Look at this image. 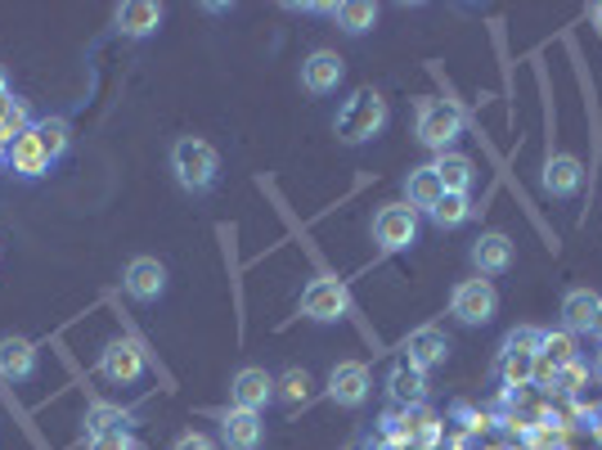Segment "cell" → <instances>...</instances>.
<instances>
[{"instance_id":"obj_1","label":"cell","mask_w":602,"mask_h":450,"mask_svg":"<svg viewBox=\"0 0 602 450\" xmlns=\"http://www.w3.org/2000/svg\"><path fill=\"white\" fill-rule=\"evenodd\" d=\"M171 171H176V185L184 195H208L221 176V154L198 136H180L171 145Z\"/></svg>"},{"instance_id":"obj_2","label":"cell","mask_w":602,"mask_h":450,"mask_svg":"<svg viewBox=\"0 0 602 450\" xmlns=\"http://www.w3.org/2000/svg\"><path fill=\"white\" fill-rule=\"evenodd\" d=\"M387 126V100L378 95V91H356L342 108H338V117H332V132H338V140L342 145H365V140H373L378 132Z\"/></svg>"},{"instance_id":"obj_3","label":"cell","mask_w":602,"mask_h":450,"mask_svg":"<svg viewBox=\"0 0 602 450\" xmlns=\"http://www.w3.org/2000/svg\"><path fill=\"white\" fill-rule=\"evenodd\" d=\"M414 136H419L427 149L445 154V149L463 136V113H458V104H450V100H423V104H419V122H414Z\"/></svg>"},{"instance_id":"obj_4","label":"cell","mask_w":602,"mask_h":450,"mask_svg":"<svg viewBox=\"0 0 602 450\" xmlns=\"http://www.w3.org/2000/svg\"><path fill=\"white\" fill-rule=\"evenodd\" d=\"M495 311H499V293H495V284L482 280V275H477V280H463V284L450 293V315L458 320V325H467V329L490 325Z\"/></svg>"},{"instance_id":"obj_5","label":"cell","mask_w":602,"mask_h":450,"mask_svg":"<svg viewBox=\"0 0 602 450\" xmlns=\"http://www.w3.org/2000/svg\"><path fill=\"white\" fill-rule=\"evenodd\" d=\"M347 311H351V293L338 280H310L302 289V315L315 320V325H338Z\"/></svg>"},{"instance_id":"obj_6","label":"cell","mask_w":602,"mask_h":450,"mask_svg":"<svg viewBox=\"0 0 602 450\" xmlns=\"http://www.w3.org/2000/svg\"><path fill=\"white\" fill-rule=\"evenodd\" d=\"M419 239V212L410 203H387L378 217H373V243L382 252H400Z\"/></svg>"},{"instance_id":"obj_7","label":"cell","mask_w":602,"mask_h":450,"mask_svg":"<svg viewBox=\"0 0 602 450\" xmlns=\"http://www.w3.org/2000/svg\"><path fill=\"white\" fill-rule=\"evenodd\" d=\"M369 393H373V378H369V369H365L360 360L332 365V374H328V397L338 401L342 410H360V406L369 401Z\"/></svg>"},{"instance_id":"obj_8","label":"cell","mask_w":602,"mask_h":450,"mask_svg":"<svg viewBox=\"0 0 602 450\" xmlns=\"http://www.w3.org/2000/svg\"><path fill=\"white\" fill-rule=\"evenodd\" d=\"M230 401H234V410H252V415H261L265 406L275 401V378L265 374V369H256V365L239 369V374H234V383H230Z\"/></svg>"},{"instance_id":"obj_9","label":"cell","mask_w":602,"mask_h":450,"mask_svg":"<svg viewBox=\"0 0 602 450\" xmlns=\"http://www.w3.org/2000/svg\"><path fill=\"white\" fill-rule=\"evenodd\" d=\"M342 77H347V63L332 50H315L302 59V91L310 95H332L342 86Z\"/></svg>"},{"instance_id":"obj_10","label":"cell","mask_w":602,"mask_h":450,"mask_svg":"<svg viewBox=\"0 0 602 450\" xmlns=\"http://www.w3.org/2000/svg\"><path fill=\"white\" fill-rule=\"evenodd\" d=\"M580 185H584V167H580L575 154H553L540 171V189L549 199H575Z\"/></svg>"},{"instance_id":"obj_11","label":"cell","mask_w":602,"mask_h":450,"mask_svg":"<svg viewBox=\"0 0 602 450\" xmlns=\"http://www.w3.org/2000/svg\"><path fill=\"white\" fill-rule=\"evenodd\" d=\"M122 284L136 302H158L167 293V266L158 262V257H136V262L126 266Z\"/></svg>"},{"instance_id":"obj_12","label":"cell","mask_w":602,"mask_h":450,"mask_svg":"<svg viewBox=\"0 0 602 450\" xmlns=\"http://www.w3.org/2000/svg\"><path fill=\"white\" fill-rule=\"evenodd\" d=\"M99 374H104L108 383H136V378L145 374V352H140L136 343L117 338V343H108V347H104V356H99Z\"/></svg>"},{"instance_id":"obj_13","label":"cell","mask_w":602,"mask_h":450,"mask_svg":"<svg viewBox=\"0 0 602 450\" xmlns=\"http://www.w3.org/2000/svg\"><path fill=\"white\" fill-rule=\"evenodd\" d=\"M473 266H477V275L486 280V275H504V271H513V239L508 234H499V230H490V234H482L477 243H473Z\"/></svg>"},{"instance_id":"obj_14","label":"cell","mask_w":602,"mask_h":450,"mask_svg":"<svg viewBox=\"0 0 602 450\" xmlns=\"http://www.w3.org/2000/svg\"><path fill=\"white\" fill-rule=\"evenodd\" d=\"M221 441L230 446V450H261V441H265V423H261V415H252V410H225V419H221Z\"/></svg>"},{"instance_id":"obj_15","label":"cell","mask_w":602,"mask_h":450,"mask_svg":"<svg viewBox=\"0 0 602 450\" xmlns=\"http://www.w3.org/2000/svg\"><path fill=\"white\" fill-rule=\"evenodd\" d=\"M598 311H602V297L589 293V289H571L562 297V329L575 338V334H593L598 325Z\"/></svg>"},{"instance_id":"obj_16","label":"cell","mask_w":602,"mask_h":450,"mask_svg":"<svg viewBox=\"0 0 602 450\" xmlns=\"http://www.w3.org/2000/svg\"><path fill=\"white\" fill-rule=\"evenodd\" d=\"M158 23H162V6H154V0H126V6H117V32L130 41L154 36Z\"/></svg>"},{"instance_id":"obj_17","label":"cell","mask_w":602,"mask_h":450,"mask_svg":"<svg viewBox=\"0 0 602 450\" xmlns=\"http://www.w3.org/2000/svg\"><path fill=\"white\" fill-rule=\"evenodd\" d=\"M432 171L441 176V185H445V195H473V180H477V167H473V158H467V154H458V149H445V154H436Z\"/></svg>"},{"instance_id":"obj_18","label":"cell","mask_w":602,"mask_h":450,"mask_svg":"<svg viewBox=\"0 0 602 450\" xmlns=\"http://www.w3.org/2000/svg\"><path fill=\"white\" fill-rule=\"evenodd\" d=\"M445 356H450V338L441 329H414L410 343H405V360L414 369H423V374L436 369V365H445Z\"/></svg>"},{"instance_id":"obj_19","label":"cell","mask_w":602,"mask_h":450,"mask_svg":"<svg viewBox=\"0 0 602 450\" xmlns=\"http://www.w3.org/2000/svg\"><path fill=\"white\" fill-rule=\"evenodd\" d=\"M36 374V347L28 338H0V378H10V383H23Z\"/></svg>"},{"instance_id":"obj_20","label":"cell","mask_w":602,"mask_h":450,"mask_svg":"<svg viewBox=\"0 0 602 450\" xmlns=\"http://www.w3.org/2000/svg\"><path fill=\"white\" fill-rule=\"evenodd\" d=\"M535 378H558V369L575 365V338L562 329V334H545L540 338V356H535Z\"/></svg>"},{"instance_id":"obj_21","label":"cell","mask_w":602,"mask_h":450,"mask_svg":"<svg viewBox=\"0 0 602 450\" xmlns=\"http://www.w3.org/2000/svg\"><path fill=\"white\" fill-rule=\"evenodd\" d=\"M6 163H10V171L14 176H23V180H36V176H45L50 171V158H45V149L36 145V136L28 132V136H19L10 149H6Z\"/></svg>"},{"instance_id":"obj_22","label":"cell","mask_w":602,"mask_h":450,"mask_svg":"<svg viewBox=\"0 0 602 450\" xmlns=\"http://www.w3.org/2000/svg\"><path fill=\"white\" fill-rule=\"evenodd\" d=\"M387 388H391V401H395V406H423V397H427V374L414 369L410 360H400V365L391 369V378H387Z\"/></svg>"},{"instance_id":"obj_23","label":"cell","mask_w":602,"mask_h":450,"mask_svg":"<svg viewBox=\"0 0 602 450\" xmlns=\"http://www.w3.org/2000/svg\"><path fill=\"white\" fill-rule=\"evenodd\" d=\"M441 195H445V185H441V176H436L432 167H414V171H410L405 199H410L414 212H432V208L441 203Z\"/></svg>"},{"instance_id":"obj_24","label":"cell","mask_w":602,"mask_h":450,"mask_svg":"<svg viewBox=\"0 0 602 450\" xmlns=\"http://www.w3.org/2000/svg\"><path fill=\"white\" fill-rule=\"evenodd\" d=\"M32 136L45 149V158L59 163L73 145V126H68V117H41V122H32Z\"/></svg>"},{"instance_id":"obj_25","label":"cell","mask_w":602,"mask_h":450,"mask_svg":"<svg viewBox=\"0 0 602 450\" xmlns=\"http://www.w3.org/2000/svg\"><path fill=\"white\" fill-rule=\"evenodd\" d=\"M332 23H338L347 36H365L378 23V6H369V0H347V6H332Z\"/></svg>"},{"instance_id":"obj_26","label":"cell","mask_w":602,"mask_h":450,"mask_svg":"<svg viewBox=\"0 0 602 450\" xmlns=\"http://www.w3.org/2000/svg\"><path fill=\"white\" fill-rule=\"evenodd\" d=\"M436 230H458L467 217H473V195H441V203L427 212Z\"/></svg>"},{"instance_id":"obj_27","label":"cell","mask_w":602,"mask_h":450,"mask_svg":"<svg viewBox=\"0 0 602 450\" xmlns=\"http://www.w3.org/2000/svg\"><path fill=\"white\" fill-rule=\"evenodd\" d=\"M275 397H284L288 406H306L310 401V374L306 369H288L284 378H275Z\"/></svg>"},{"instance_id":"obj_28","label":"cell","mask_w":602,"mask_h":450,"mask_svg":"<svg viewBox=\"0 0 602 450\" xmlns=\"http://www.w3.org/2000/svg\"><path fill=\"white\" fill-rule=\"evenodd\" d=\"M535 365L540 360H535L530 352H504L499 356V369H504V378L513 383V388H526V383L535 378Z\"/></svg>"},{"instance_id":"obj_29","label":"cell","mask_w":602,"mask_h":450,"mask_svg":"<svg viewBox=\"0 0 602 450\" xmlns=\"http://www.w3.org/2000/svg\"><path fill=\"white\" fill-rule=\"evenodd\" d=\"M117 428H126V415L117 406H91L86 410V432L91 437H104V432H117Z\"/></svg>"},{"instance_id":"obj_30","label":"cell","mask_w":602,"mask_h":450,"mask_svg":"<svg viewBox=\"0 0 602 450\" xmlns=\"http://www.w3.org/2000/svg\"><path fill=\"white\" fill-rule=\"evenodd\" d=\"M540 338H545V329L521 325V329H513V334L504 338V352H530V356H540Z\"/></svg>"},{"instance_id":"obj_31","label":"cell","mask_w":602,"mask_h":450,"mask_svg":"<svg viewBox=\"0 0 602 450\" xmlns=\"http://www.w3.org/2000/svg\"><path fill=\"white\" fill-rule=\"evenodd\" d=\"M91 450H140V441H136V437H130L126 428H117V432L91 437Z\"/></svg>"},{"instance_id":"obj_32","label":"cell","mask_w":602,"mask_h":450,"mask_svg":"<svg viewBox=\"0 0 602 450\" xmlns=\"http://www.w3.org/2000/svg\"><path fill=\"white\" fill-rule=\"evenodd\" d=\"M580 378H584V365L575 360V365L558 369V378H553V383H558V388H562V393H575V383H580Z\"/></svg>"},{"instance_id":"obj_33","label":"cell","mask_w":602,"mask_h":450,"mask_svg":"<svg viewBox=\"0 0 602 450\" xmlns=\"http://www.w3.org/2000/svg\"><path fill=\"white\" fill-rule=\"evenodd\" d=\"M171 450H216V441H212V437H203V432H184Z\"/></svg>"},{"instance_id":"obj_34","label":"cell","mask_w":602,"mask_h":450,"mask_svg":"<svg viewBox=\"0 0 602 450\" xmlns=\"http://www.w3.org/2000/svg\"><path fill=\"white\" fill-rule=\"evenodd\" d=\"M14 104V95H10V86H6V73H0V113H6Z\"/></svg>"},{"instance_id":"obj_35","label":"cell","mask_w":602,"mask_h":450,"mask_svg":"<svg viewBox=\"0 0 602 450\" xmlns=\"http://www.w3.org/2000/svg\"><path fill=\"white\" fill-rule=\"evenodd\" d=\"M593 338H602V311H598V325H593Z\"/></svg>"},{"instance_id":"obj_36","label":"cell","mask_w":602,"mask_h":450,"mask_svg":"<svg viewBox=\"0 0 602 450\" xmlns=\"http://www.w3.org/2000/svg\"><path fill=\"white\" fill-rule=\"evenodd\" d=\"M593 374H598V378H602V352H598V360H593Z\"/></svg>"},{"instance_id":"obj_37","label":"cell","mask_w":602,"mask_h":450,"mask_svg":"<svg viewBox=\"0 0 602 450\" xmlns=\"http://www.w3.org/2000/svg\"><path fill=\"white\" fill-rule=\"evenodd\" d=\"M593 19H598V28H602V6H593Z\"/></svg>"}]
</instances>
